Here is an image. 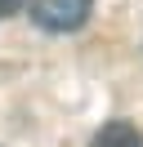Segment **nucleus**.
Returning <instances> with one entry per match:
<instances>
[{"label": "nucleus", "instance_id": "obj_1", "mask_svg": "<svg viewBox=\"0 0 143 147\" xmlns=\"http://www.w3.org/2000/svg\"><path fill=\"white\" fill-rule=\"evenodd\" d=\"M94 13V0H31V18L45 31H76Z\"/></svg>", "mask_w": 143, "mask_h": 147}, {"label": "nucleus", "instance_id": "obj_2", "mask_svg": "<svg viewBox=\"0 0 143 147\" xmlns=\"http://www.w3.org/2000/svg\"><path fill=\"white\" fill-rule=\"evenodd\" d=\"M89 147H143V134L130 120H107V125L89 138Z\"/></svg>", "mask_w": 143, "mask_h": 147}, {"label": "nucleus", "instance_id": "obj_3", "mask_svg": "<svg viewBox=\"0 0 143 147\" xmlns=\"http://www.w3.org/2000/svg\"><path fill=\"white\" fill-rule=\"evenodd\" d=\"M31 0H0V18H14V13H22Z\"/></svg>", "mask_w": 143, "mask_h": 147}]
</instances>
